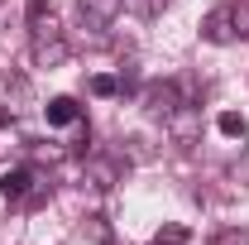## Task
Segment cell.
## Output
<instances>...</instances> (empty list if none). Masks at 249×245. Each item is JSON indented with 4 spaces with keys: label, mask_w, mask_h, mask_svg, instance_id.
Wrapping results in <instances>:
<instances>
[{
    "label": "cell",
    "mask_w": 249,
    "mask_h": 245,
    "mask_svg": "<svg viewBox=\"0 0 249 245\" xmlns=\"http://www.w3.org/2000/svg\"><path fill=\"white\" fill-rule=\"evenodd\" d=\"M29 53L38 67H58L67 58V39L48 0H29Z\"/></svg>",
    "instance_id": "cell-1"
},
{
    "label": "cell",
    "mask_w": 249,
    "mask_h": 245,
    "mask_svg": "<svg viewBox=\"0 0 249 245\" xmlns=\"http://www.w3.org/2000/svg\"><path fill=\"white\" fill-rule=\"evenodd\" d=\"M120 10H124V0H77V20L87 29H106Z\"/></svg>",
    "instance_id": "cell-2"
},
{
    "label": "cell",
    "mask_w": 249,
    "mask_h": 245,
    "mask_svg": "<svg viewBox=\"0 0 249 245\" xmlns=\"http://www.w3.org/2000/svg\"><path fill=\"white\" fill-rule=\"evenodd\" d=\"M144 106H149L154 116H163V121H168V116L182 106V96H178V82H154V87L144 92Z\"/></svg>",
    "instance_id": "cell-3"
},
{
    "label": "cell",
    "mask_w": 249,
    "mask_h": 245,
    "mask_svg": "<svg viewBox=\"0 0 249 245\" xmlns=\"http://www.w3.org/2000/svg\"><path fill=\"white\" fill-rule=\"evenodd\" d=\"M34 183H38L34 168H10V173L0 178V192H5V202H24V197L34 192Z\"/></svg>",
    "instance_id": "cell-4"
},
{
    "label": "cell",
    "mask_w": 249,
    "mask_h": 245,
    "mask_svg": "<svg viewBox=\"0 0 249 245\" xmlns=\"http://www.w3.org/2000/svg\"><path fill=\"white\" fill-rule=\"evenodd\" d=\"M168 125H173V140L178 144H196V106H178L173 116H168Z\"/></svg>",
    "instance_id": "cell-5"
},
{
    "label": "cell",
    "mask_w": 249,
    "mask_h": 245,
    "mask_svg": "<svg viewBox=\"0 0 249 245\" xmlns=\"http://www.w3.org/2000/svg\"><path fill=\"white\" fill-rule=\"evenodd\" d=\"M201 34H206L211 43H230V39H235V20H230V10H211L206 24H201Z\"/></svg>",
    "instance_id": "cell-6"
},
{
    "label": "cell",
    "mask_w": 249,
    "mask_h": 245,
    "mask_svg": "<svg viewBox=\"0 0 249 245\" xmlns=\"http://www.w3.org/2000/svg\"><path fill=\"white\" fill-rule=\"evenodd\" d=\"M43 116H48V125H72L77 116H82V106H77L72 96H53V101L43 106Z\"/></svg>",
    "instance_id": "cell-7"
},
{
    "label": "cell",
    "mask_w": 249,
    "mask_h": 245,
    "mask_svg": "<svg viewBox=\"0 0 249 245\" xmlns=\"http://www.w3.org/2000/svg\"><path fill=\"white\" fill-rule=\"evenodd\" d=\"M87 183L101 187V192H106V187H115V163H106V159H91V163H87Z\"/></svg>",
    "instance_id": "cell-8"
},
{
    "label": "cell",
    "mask_w": 249,
    "mask_h": 245,
    "mask_svg": "<svg viewBox=\"0 0 249 245\" xmlns=\"http://www.w3.org/2000/svg\"><path fill=\"white\" fill-rule=\"evenodd\" d=\"M216 130L225 135V140H245V130H249V121L240 116V111H220L216 116Z\"/></svg>",
    "instance_id": "cell-9"
},
{
    "label": "cell",
    "mask_w": 249,
    "mask_h": 245,
    "mask_svg": "<svg viewBox=\"0 0 249 245\" xmlns=\"http://www.w3.org/2000/svg\"><path fill=\"white\" fill-rule=\"evenodd\" d=\"M87 87H91V96H115L120 92V77H106V72H101V77H91Z\"/></svg>",
    "instance_id": "cell-10"
},
{
    "label": "cell",
    "mask_w": 249,
    "mask_h": 245,
    "mask_svg": "<svg viewBox=\"0 0 249 245\" xmlns=\"http://www.w3.org/2000/svg\"><path fill=\"white\" fill-rule=\"evenodd\" d=\"M154 245H187V226H163L154 236Z\"/></svg>",
    "instance_id": "cell-11"
},
{
    "label": "cell",
    "mask_w": 249,
    "mask_h": 245,
    "mask_svg": "<svg viewBox=\"0 0 249 245\" xmlns=\"http://www.w3.org/2000/svg\"><path fill=\"white\" fill-rule=\"evenodd\" d=\"M230 20H235V34H240V39H249V0H240V5L230 10Z\"/></svg>",
    "instance_id": "cell-12"
},
{
    "label": "cell",
    "mask_w": 249,
    "mask_h": 245,
    "mask_svg": "<svg viewBox=\"0 0 249 245\" xmlns=\"http://www.w3.org/2000/svg\"><path fill=\"white\" fill-rule=\"evenodd\" d=\"M124 5H129L134 15H158V10H163L168 0H124Z\"/></svg>",
    "instance_id": "cell-13"
},
{
    "label": "cell",
    "mask_w": 249,
    "mask_h": 245,
    "mask_svg": "<svg viewBox=\"0 0 249 245\" xmlns=\"http://www.w3.org/2000/svg\"><path fill=\"white\" fill-rule=\"evenodd\" d=\"M87 231H91V241H110V226H106V221H101V216H91V221H87Z\"/></svg>",
    "instance_id": "cell-14"
},
{
    "label": "cell",
    "mask_w": 249,
    "mask_h": 245,
    "mask_svg": "<svg viewBox=\"0 0 249 245\" xmlns=\"http://www.w3.org/2000/svg\"><path fill=\"white\" fill-rule=\"evenodd\" d=\"M216 245H249L245 231H225V236H216Z\"/></svg>",
    "instance_id": "cell-15"
},
{
    "label": "cell",
    "mask_w": 249,
    "mask_h": 245,
    "mask_svg": "<svg viewBox=\"0 0 249 245\" xmlns=\"http://www.w3.org/2000/svg\"><path fill=\"white\" fill-rule=\"evenodd\" d=\"M15 121V111H5V106H0V125H10Z\"/></svg>",
    "instance_id": "cell-16"
}]
</instances>
